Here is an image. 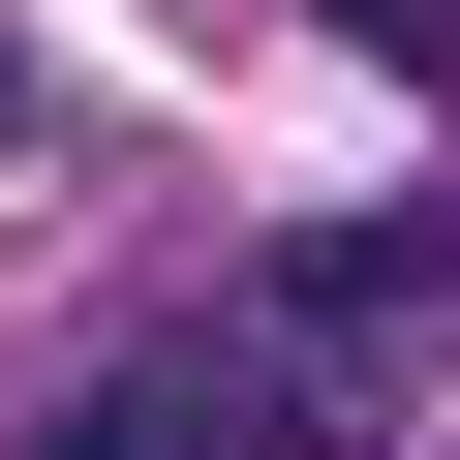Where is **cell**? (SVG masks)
<instances>
[{
	"mask_svg": "<svg viewBox=\"0 0 460 460\" xmlns=\"http://www.w3.org/2000/svg\"><path fill=\"white\" fill-rule=\"evenodd\" d=\"M0 154H31V62H0Z\"/></svg>",
	"mask_w": 460,
	"mask_h": 460,
	"instance_id": "7a4b0ae2",
	"label": "cell"
},
{
	"mask_svg": "<svg viewBox=\"0 0 460 460\" xmlns=\"http://www.w3.org/2000/svg\"><path fill=\"white\" fill-rule=\"evenodd\" d=\"M31 460H215V338H123V368H62V429Z\"/></svg>",
	"mask_w": 460,
	"mask_h": 460,
	"instance_id": "6da1fadb",
	"label": "cell"
}]
</instances>
